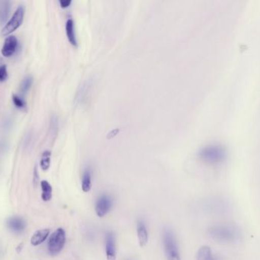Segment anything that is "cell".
I'll return each instance as SVG.
<instances>
[{
	"label": "cell",
	"mask_w": 260,
	"mask_h": 260,
	"mask_svg": "<svg viewBox=\"0 0 260 260\" xmlns=\"http://www.w3.org/2000/svg\"><path fill=\"white\" fill-rule=\"evenodd\" d=\"M209 237L218 242L224 244H237L242 241L241 230L233 224H216L208 230Z\"/></svg>",
	"instance_id": "6da1fadb"
},
{
	"label": "cell",
	"mask_w": 260,
	"mask_h": 260,
	"mask_svg": "<svg viewBox=\"0 0 260 260\" xmlns=\"http://www.w3.org/2000/svg\"><path fill=\"white\" fill-rule=\"evenodd\" d=\"M199 157L205 163L218 165L227 159L228 151L223 145L213 143L202 148L199 151Z\"/></svg>",
	"instance_id": "7a4b0ae2"
},
{
	"label": "cell",
	"mask_w": 260,
	"mask_h": 260,
	"mask_svg": "<svg viewBox=\"0 0 260 260\" xmlns=\"http://www.w3.org/2000/svg\"><path fill=\"white\" fill-rule=\"evenodd\" d=\"M164 247L168 260H181L177 239L171 230H166L164 233Z\"/></svg>",
	"instance_id": "3957f363"
},
{
	"label": "cell",
	"mask_w": 260,
	"mask_h": 260,
	"mask_svg": "<svg viewBox=\"0 0 260 260\" xmlns=\"http://www.w3.org/2000/svg\"><path fill=\"white\" fill-rule=\"evenodd\" d=\"M66 232L64 229L58 228L55 230L51 235L48 241V250L49 253L52 256H56L59 254L66 244Z\"/></svg>",
	"instance_id": "277c9868"
},
{
	"label": "cell",
	"mask_w": 260,
	"mask_h": 260,
	"mask_svg": "<svg viewBox=\"0 0 260 260\" xmlns=\"http://www.w3.org/2000/svg\"><path fill=\"white\" fill-rule=\"evenodd\" d=\"M24 16V9L22 6H19L14 12L12 18L6 23V25L2 30V36H9V35L15 32L22 24Z\"/></svg>",
	"instance_id": "5b68a950"
},
{
	"label": "cell",
	"mask_w": 260,
	"mask_h": 260,
	"mask_svg": "<svg viewBox=\"0 0 260 260\" xmlns=\"http://www.w3.org/2000/svg\"><path fill=\"white\" fill-rule=\"evenodd\" d=\"M113 201L108 195H102L99 197L95 205V212L99 218H103L109 213L112 209Z\"/></svg>",
	"instance_id": "8992f818"
},
{
	"label": "cell",
	"mask_w": 260,
	"mask_h": 260,
	"mask_svg": "<svg viewBox=\"0 0 260 260\" xmlns=\"http://www.w3.org/2000/svg\"><path fill=\"white\" fill-rule=\"evenodd\" d=\"M105 252L107 259H117V246H116L115 235L112 232H108L105 237Z\"/></svg>",
	"instance_id": "52a82bcc"
},
{
	"label": "cell",
	"mask_w": 260,
	"mask_h": 260,
	"mask_svg": "<svg viewBox=\"0 0 260 260\" xmlns=\"http://www.w3.org/2000/svg\"><path fill=\"white\" fill-rule=\"evenodd\" d=\"M18 47V40L14 35H9L5 40L4 44L2 48V54L6 57H10L16 51Z\"/></svg>",
	"instance_id": "ba28073f"
},
{
	"label": "cell",
	"mask_w": 260,
	"mask_h": 260,
	"mask_svg": "<svg viewBox=\"0 0 260 260\" xmlns=\"http://www.w3.org/2000/svg\"><path fill=\"white\" fill-rule=\"evenodd\" d=\"M197 260H223L221 256L215 254L208 246H203L197 252Z\"/></svg>",
	"instance_id": "9c48e42d"
},
{
	"label": "cell",
	"mask_w": 260,
	"mask_h": 260,
	"mask_svg": "<svg viewBox=\"0 0 260 260\" xmlns=\"http://www.w3.org/2000/svg\"><path fill=\"white\" fill-rule=\"evenodd\" d=\"M137 236L140 247H145L148 242V233L146 225L142 220L137 223Z\"/></svg>",
	"instance_id": "30bf717a"
},
{
	"label": "cell",
	"mask_w": 260,
	"mask_h": 260,
	"mask_svg": "<svg viewBox=\"0 0 260 260\" xmlns=\"http://www.w3.org/2000/svg\"><path fill=\"white\" fill-rule=\"evenodd\" d=\"M50 235V230L49 229H42V230H38L34 234L30 239V243L33 246H38L44 243L48 238Z\"/></svg>",
	"instance_id": "8fae6325"
},
{
	"label": "cell",
	"mask_w": 260,
	"mask_h": 260,
	"mask_svg": "<svg viewBox=\"0 0 260 260\" xmlns=\"http://www.w3.org/2000/svg\"><path fill=\"white\" fill-rule=\"evenodd\" d=\"M66 32L69 41L73 45H77V40H76V32H75L74 21L72 18H69L66 23Z\"/></svg>",
	"instance_id": "7c38bea8"
},
{
	"label": "cell",
	"mask_w": 260,
	"mask_h": 260,
	"mask_svg": "<svg viewBox=\"0 0 260 260\" xmlns=\"http://www.w3.org/2000/svg\"><path fill=\"white\" fill-rule=\"evenodd\" d=\"M9 228L15 232H22L25 227V222L22 218H12L8 221Z\"/></svg>",
	"instance_id": "4fadbf2b"
},
{
	"label": "cell",
	"mask_w": 260,
	"mask_h": 260,
	"mask_svg": "<svg viewBox=\"0 0 260 260\" xmlns=\"http://www.w3.org/2000/svg\"><path fill=\"white\" fill-rule=\"evenodd\" d=\"M10 1H0V23L4 24L7 20L11 9Z\"/></svg>",
	"instance_id": "5bb4252c"
},
{
	"label": "cell",
	"mask_w": 260,
	"mask_h": 260,
	"mask_svg": "<svg viewBox=\"0 0 260 260\" xmlns=\"http://www.w3.org/2000/svg\"><path fill=\"white\" fill-rule=\"evenodd\" d=\"M91 169H86L82 175V189L84 192H88L91 189Z\"/></svg>",
	"instance_id": "9a60e30c"
},
{
	"label": "cell",
	"mask_w": 260,
	"mask_h": 260,
	"mask_svg": "<svg viewBox=\"0 0 260 260\" xmlns=\"http://www.w3.org/2000/svg\"><path fill=\"white\" fill-rule=\"evenodd\" d=\"M41 189H42V199L44 201H50L52 198V192H53V189H52L51 185L46 181V180H43L41 182Z\"/></svg>",
	"instance_id": "2e32d148"
},
{
	"label": "cell",
	"mask_w": 260,
	"mask_h": 260,
	"mask_svg": "<svg viewBox=\"0 0 260 260\" xmlns=\"http://www.w3.org/2000/svg\"><path fill=\"white\" fill-rule=\"evenodd\" d=\"M50 157L51 152L50 151H44L41 156V167L44 171H47L50 166Z\"/></svg>",
	"instance_id": "e0dca14e"
},
{
	"label": "cell",
	"mask_w": 260,
	"mask_h": 260,
	"mask_svg": "<svg viewBox=\"0 0 260 260\" xmlns=\"http://www.w3.org/2000/svg\"><path fill=\"white\" fill-rule=\"evenodd\" d=\"M32 83H33V77L31 76H25L21 82V85H20V90H21V93H27L31 87Z\"/></svg>",
	"instance_id": "ac0fdd59"
},
{
	"label": "cell",
	"mask_w": 260,
	"mask_h": 260,
	"mask_svg": "<svg viewBox=\"0 0 260 260\" xmlns=\"http://www.w3.org/2000/svg\"><path fill=\"white\" fill-rule=\"evenodd\" d=\"M12 101H13L14 105L17 107V108H24L25 107V102L21 98L17 95H13L12 96Z\"/></svg>",
	"instance_id": "d6986e66"
},
{
	"label": "cell",
	"mask_w": 260,
	"mask_h": 260,
	"mask_svg": "<svg viewBox=\"0 0 260 260\" xmlns=\"http://www.w3.org/2000/svg\"><path fill=\"white\" fill-rule=\"evenodd\" d=\"M8 72L6 65L0 66V82H4L7 79Z\"/></svg>",
	"instance_id": "ffe728a7"
},
{
	"label": "cell",
	"mask_w": 260,
	"mask_h": 260,
	"mask_svg": "<svg viewBox=\"0 0 260 260\" xmlns=\"http://www.w3.org/2000/svg\"><path fill=\"white\" fill-rule=\"evenodd\" d=\"M71 0H60L59 3H60L61 6L62 8L68 7L70 4H71Z\"/></svg>",
	"instance_id": "44dd1931"
}]
</instances>
